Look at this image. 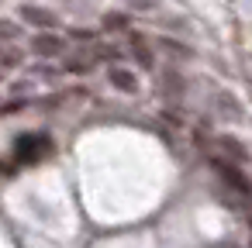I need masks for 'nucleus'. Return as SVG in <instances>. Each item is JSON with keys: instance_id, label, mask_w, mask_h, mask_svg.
<instances>
[{"instance_id": "obj_1", "label": "nucleus", "mask_w": 252, "mask_h": 248, "mask_svg": "<svg viewBox=\"0 0 252 248\" xmlns=\"http://www.w3.org/2000/svg\"><path fill=\"white\" fill-rule=\"evenodd\" d=\"M32 49H35L38 55H63V49H66V38H63V35H52V31H49V35L42 31V35L32 42Z\"/></svg>"}, {"instance_id": "obj_2", "label": "nucleus", "mask_w": 252, "mask_h": 248, "mask_svg": "<svg viewBox=\"0 0 252 248\" xmlns=\"http://www.w3.org/2000/svg\"><path fill=\"white\" fill-rule=\"evenodd\" d=\"M21 18H25L28 25H35V28H52V25H56V18H52L49 11L35 7V4H25V7H21Z\"/></svg>"}, {"instance_id": "obj_3", "label": "nucleus", "mask_w": 252, "mask_h": 248, "mask_svg": "<svg viewBox=\"0 0 252 248\" xmlns=\"http://www.w3.org/2000/svg\"><path fill=\"white\" fill-rule=\"evenodd\" d=\"M111 83H114L118 90H125V93H135V90H138L135 73H131V69H121V66H114V69H111Z\"/></svg>"}, {"instance_id": "obj_4", "label": "nucleus", "mask_w": 252, "mask_h": 248, "mask_svg": "<svg viewBox=\"0 0 252 248\" xmlns=\"http://www.w3.org/2000/svg\"><path fill=\"white\" fill-rule=\"evenodd\" d=\"M49 148H52V145H49L45 138H25V141L18 145V155H21V159H35L38 152H49Z\"/></svg>"}, {"instance_id": "obj_5", "label": "nucleus", "mask_w": 252, "mask_h": 248, "mask_svg": "<svg viewBox=\"0 0 252 248\" xmlns=\"http://www.w3.org/2000/svg\"><path fill=\"white\" fill-rule=\"evenodd\" d=\"M21 62V49H0V66H18Z\"/></svg>"}, {"instance_id": "obj_6", "label": "nucleus", "mask_w": 252, "mask_h": 248, "mask_svg": "<svg viewBox=\"0 0 252 248\" xmlns=\"http://www.w3.org/2000/svg\"><path fill=\"white\" fill-rule=\"evenodd\" d=\"M18 38V25L14 21H0V42H11Z\"/></svg>"}, {"instance_id": "obj_7", "label": "nucleus", "mask_w": 252, "mask_h": 248, "mask_svg": "<svg viewBox=\"0 0 252 248\" xmlns=\"http://www.w3.org/2000/svg\"><path fill=\"white\" fill-rule=\"evenodd\" d=\"M221 148H228L238 162H245V148H238V145H235V138H221Z\"/></svg>"}, {"instance_id": "obj_8", "label": "nucleus", "mask_w": 252, "mask_h": 248, "mask_svg": "<svg viewBox=\"0 0 252 248\" xmlns=\"http://www.w3.org/2000/svg\"><path fill=\"white\" fill-rule=\"evenodd\" d=\"M121 25H125V18H121V14H111V18L104 21V28H121Z\"/></svg>"}]
</instances>
